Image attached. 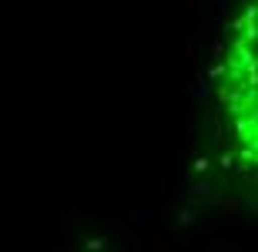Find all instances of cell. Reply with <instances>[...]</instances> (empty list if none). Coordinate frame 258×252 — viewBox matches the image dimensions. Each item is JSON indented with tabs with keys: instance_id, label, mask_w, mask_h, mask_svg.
Returning <instances> with one entry per match:
<instances>
[{
	"instance_id": "1",
	"label": "cell",
	"mask_w": 258,
	"mask_h": 252,
	"mask_svg": "<svg viewBox=\"0 0 258 252\" xmlns=\"http://www.w3.org/2000/svg\"><path fill=\"white\" fill-rule=\"evenodd\" d=\"M218 115L241 162L258 168V0H238L218 64Z\"/></svg>"
}]
</instances>
